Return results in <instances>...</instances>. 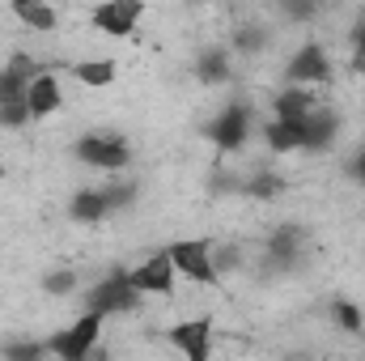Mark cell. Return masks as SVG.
<instances>
[{
	"label": "cell",
	"mask_w": 365,
	"mask_h": 361,
	"mask_svg": "<svg viewBox=\"0 0 365 361\" xmlns=\"http://www.w3.org/2000/svg\"><path fill=\"white\" fill-rule=\"evenodd\" d=\"M336 132H340V119H336L327 106H319V111L306 119V149H331Z\"/></svg>",
	"instance_id": "obj_16"
},
{
	"label": "cell",
	"mask_w": 365,
	"mask_h": 361,
	"mask_svg": "<svg viewBox=\"0 0 365 361\" xmlns=\"http://www.w3.org/2000/svg\"><path fill=\"white\" fill-rule=\"evenodd\" d=\"M43 357H51V353L38 340H13V345H4V361H43Z\"/></svg>",
	"instance_id": "obj_19"
},
{
	"label": "cell",
	"mask_w": 365,
	"mask_h": 361,
	"mask_svg": "<svg viewBox=\"0 0 365 361\" xmlns=\"http://www.w3.org/2000/svg\"><path fill=\"white\" fill-rule=\"evenodd\" d=\"M331 319L344 327V332H361V310L353 302H331Z\"/></svg>",
	"instance_id": "obj_22"
},
{
	"label": "cell",
	"mask_w": 365,
	"mask_h": 361,
	"mask_svg": "<svg viewBox=\"0 0 365 361\" xmlns=\"http://www.w3.org/2000/svg\"><path fill=\"white\" fill-rule=\"evenodd\" d=\"M195 77L204 81V86H225L234 73H230V51L225 47H204L200 56H195Z\"/></svg>",
	"instance_id": "obj_12"
},
{
	"label": "cell",
	"mask_w": 365,
	"mask_h": 361,
	"mask_svg": "<svg viewBox=\"0 0 365 361\" xmlns=\"http://www.w3.org/2000/svg\"><path fill=\"white\" fill-rule=\"evenodd\" d=\"M284 77H289L293 86H302V90L327 86V81H331V56H327V47H319L314 39H310V43H302V47L289 56Z\"/></svg>",
	"instance_id": "obj_5"
},
{
	"label": "cell",
	"mask_w": 365,
	"mask_h": 361,
	"mask_svg": "<svg viewBox=\"0 0 365 361\" xmlns=\"http://www.w3.org/2000/svg\"><path fill=\"white\" fill-rule=\"evenodd\" d=\"M26 106H30V119H47L64 106V90H60V77L56 73H38L30 86H26Z\"/></svg>",
	"instance_id": "obj_10"
},
{
	"label": "cell",
	"mask_w": 365,
	"mask_h": 361,
	"mask_svg": "<svg viewBox=\"0 0 365 361\" xmlns=\"http://www.w3.org/2000/svg\"><path fill=\"white\" fill-rule=\"evenodd\" d=\"M140 293L132 289V280H128V268H115L110 276H102L98 285L86 289V310L90 315H132V310H140Z\"/></svg>",
	"instance_id": "obj_1"
},
{
	"label": "cell",
	"mask_w": 365,
	"mask_h": 361,
	"mask_svg": "<svg viewBox=\"0 0 365 361\" xmlns=\"http://www.w3.org/2000/svg\"><path fill=\"white\" fill-rule=\"evenodd\" d=\"M175 264H170V255L166 251H158V255H149L145 264H136V268H128V280H132V289L140 293V298H175Z\"/></svg>",
	"instance_id": "obj_6"
},
{
	"label": "cell",
	"mask_w": 365,
	"mask_h": 361,
	"mask_svg": "<svg viewBox=\"0 0 365 361\" xmlns=\"http://www.w3.org/2000/svg\"><path fill=\"white\" fill-rule=\"evenodd\" d=\"M73 153H77L86 166L106 171V175H123V171H128V162H132L128 141H123V136H115V132H90V136H81Z\"/></svg>",
	"instance_id": "obj_3"
},
{
	"label": "cell",
	"mask_w": 365,
	"mask_h": 361,
	"mask_svg": "<svg viewBox=\"0 0 365 361\" xmlns=\"http://www.w3.org/2000/svg\"><path fill=\"white\" fill-rule=\"evenodd\" d=\"M140 17H145V4L140 0H102V4L90 9L93 30L98 34H110V39H128Z\"/></svg>",
	"instance_id": "obj_7"
},
{
	"label": "cell",
	"mask_w": 365,
	"mask_h": 361,
	"mask_svg": "<svg viewBox=\"0 0 365 361\" xmlns=\"http://www.w3.org/2000/svg\"><path fill=\"white\" fill-rule=\"evenodd\" d=\"M353 51H365V13H361V21L353 26Z\"/></svg>",
	"instance_id": "obj_25"
},
{
	"label": "cell",
	"mask_w": 365,
	"mask_h": 361,
	"mask_svg": "<svg viewBox=\"0 0 365 361\" xmlns=\"http://www.w3.org/2000/svg\"><path fill=\"white\" fill-rule=\"evenodd\" d=\"M208 136L221 153H238L251 136V106L247 102H230L212 123H208Z\"/></svg>",
	"instance_id": "obj_8"
},
{
	"label": "cell",
	"mask_w": 365,
	"mask_h": 361,
	"mask_svg": "<svg viewBox=\"0 0 365 361\" xmlns=\"http://www.w3.org/2000/svg\"><path fill=\"white\" fill-rule=\"evenodd\" d=\"M102 195H106V204H110V208H128V200L136 195V183H123V179H119V183H110Z\"/></svg>",
	"instance_id": "obj_23"
},
{
	"label": "cell",
	"mask_w": 365,
	"mask_h": 361,
	"mask_svg": "<svg viewBox=\"0 0 365 361\" xmlns=\"http://www.w3.org/2000/svg\"><path fill=\"white\" fill-rule=\"evenodd\" d=\"M102 315H77V323H68L64 332H56L51 340H47V353L60 361H90V353L102 345Z\"/></svg>",
	"instance_id": "obj_2"
},
{
	"label": "cell",
	"mask_w": 365,
	"mask_h": 361,
	"mask_svg": "<svg viewBox=\"0 0 365 361\" xmlns=\"http://www.w3.org/2000/svg\"><path fill=\"white\" fill-rule=\"evenodd\" d=\"M106 213H110L106 195H102V191H90V187H86V191H77V195L68 200V217H73V221H81V225H98Z\"/></svg>",
	"instance_id": "obj_15"
},
{
	"label": "cell",
	"mask_w": 365,
	"mask_h": 361,
	"mask_svg": "<svg viewBox=\"0 0 365 361\" xmlns=\"http://www.w3.org/2000/svg\"><path fill=\"white\" fill-rule=\"evenodd\" d=\"M166 255H170L175 272L195 280V285H217L221 280L217 268H212V243L208 238H179V243L166 247Z\"/></svg>",
	"instance_id": "obj_4"
},
{
	"label": "cell",
	"mask_w": 365,
	"mask_h": 361,
	"mask_svg": "<svg viewBox=\"0 0 365 361\" xmlns=\"http://www.w3.org/2000/svg\"><path fill=\"white\" fill-rule=\"evenodd\" d=\"M319 106H323V102H319V93H314V90H302V86H289V90H280L272 98L276 119H289V123H306Z\"/></svg>",
	"instance_id": "obj_11"
},
{
	"label": "cell",
	"mask_w": 365,
	"mask_h": 361,
	"mask_svg": "<svg viewBox=\"0 0 365 361\" xmlns=\"http://www.w3.org/2000/svg\"><path fill=\"white\" fill-rule=\"evenodd\" d=\"M73 77L90 90H106L115 81V60H77L73 64Z\"/></svg>",
	"instance_id": "obj_17"
},
{
	"label": "cell",
	"mask_w": 365,
	"mask_h": 361,
	"mask_svg": "<svg viewBox=\"0 0 365 361\" xmlns=\"http://www.w3.org/2000/svg\"><path fill=\"white\" fill-rule=\"evenodd\" d=\"M0 179H4V162H0Z\"/></svg>",
	"instance_id": "obj_28"
},
{
	"label": "cell",
	"mask_w": 365,
	"mask_h": 361,
	"mask_svg": "<svg viewBox=\"0 0 365 361\" xmlns=\"http://www.w3.org/2000/svg\"><path fill=\"white\" fill-rule=\"evenodd\" d=\"M166 340L182 353V361H212V315L175 323L166 332Z\"/></svg>",
	"instance_id": "obj_9"
},
{
	"label": "cell",
	"mask_w": 365,
	"mask_h": 361,
	"mask_svg": "<svg viewBox=\"0 0 365 361\" xmlns=\"http://www.w3.org/2000/svg\"><path fill=\"white\" fill-rule=\"evenodd\" d=\"M43 289H47L51 298H68V293L77 289V272H68V268H56V272H47V280H43Z\"/></svg>",
	"instance_id": "obj_21"
},
{
	"label": "cell",
	"mask_w": 365,
	"mask_h": 361,
	"mask_svg": "<svg viewBox=\"0 0 365 361\" xmlns=\"http://www.w3.org/2000/svg\"><path fill=\"white\" fill-rule=\"evenodd\" d=\"M284 191V179H276V175H268V171H259L255 179L247 183V195H255V200H272V195H280Z\"/></svg>",
	"instance_id": "obj_20"
},
{
	"label": "cell",
	"mask_w": 365,
	"mask_h": 361,
	"mask_svg": "<svg viewBox=\"0 0 365 361\" xmlns=\"http://www.w3.org/2000/svg\"><path fill=\"white\" fill-rule=\"evenodd\" d=\"M21 123H30L26 93L21 98H0V128H21Z\"/></svg>",
	"instance_id": "obj_18"
},
{
	"label": "cell",
	"mask_w": 365,
	"mask_h": 361,
	"mask_svg": "<svg viewBox=\"0 0 365 361\" xmlns=\"http://www.w3.org/2000/svg\"><path fill=\"white\" fill-rule=\"evenodd\" d=\"M13 17H17L21 26L38 30V34H51V30L60 26V13H56L51 4H38V0H13Z\"/></svg>",
	"instance_id": "obj_14"
},
{
	"label": "cell",
	"mask_w": 365,
	"mask_h": 361,
	"mask_svg": "<svg viewBox=\"0 0 365 361\" xmlns=\"http://www.w3.org/2000/svg\"><path fill=\"white\" fill-rule=\"evenodd\" d=\"M353 73L365 77V51H353Z\"/></svg>",
	"instance_id": "obj_27"
},
{
	"label": "cell",
	"mask_w": 365,
	"mask_h": 361,
	"mask_svg": "<svg viewBox=\"0 0 365 361\" xmlns=\"http://www.w3.org/2000/svg\"><path fill=\"white\" fill-rule=\"evenodd\" d=\"M264 136H268V149H272V153H297V149H306V123L272 119V123L264 128Z\"/></svg>",
	"instance_id": "obj_13"
},
{
	"label": "cell",
	"mask_w": 365,
	"mask_h": 361,
	"mask_svg": "<svg viewBox=\"0 0 365 361\" xmlns=\"http://www.w3.org/2000/svg\"><path fill=\"white\" fill-rule=\"evenodd\" d=\"M349 171H353V179H361V183H365V149H361V153H357V162H353Z\"/></svg>",
	"instance_id": "obj_26"
},
{
	"label": "cell",
	"mask_w": 365,
	"mask_h": 361,
	"mask_svg": "<svg viewBox=\"0 0 365 361\" xmlns=\"http://www.w3.org/2000/svg\"><path fill=\"white\" fill-rule=\"evenodd\" d=\"M234 47H238V51H259V47H264V30H238Z\"/></svg>",
	"instance_id": "obj_24"
}]
</instances>
